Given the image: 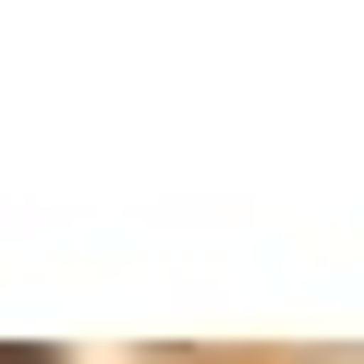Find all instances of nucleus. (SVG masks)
I'll use <instances>...</instances> for the list:
<instances>
[{
	"label": "nucleus",
	"instance_id": "nucleus-1",
	"mask_svg": "<svg viewBox=\"0 0 364 364\" xmlns=\"http://www.w3.org/2000/svg\"><path fill=\"white\" fill-rule=\"evenodd\" d=\"M0 364H61V352H25V340H0Z\"/></svg>",
	"mask_w": 364,
	"mask_h": 364
}]
</instances>
